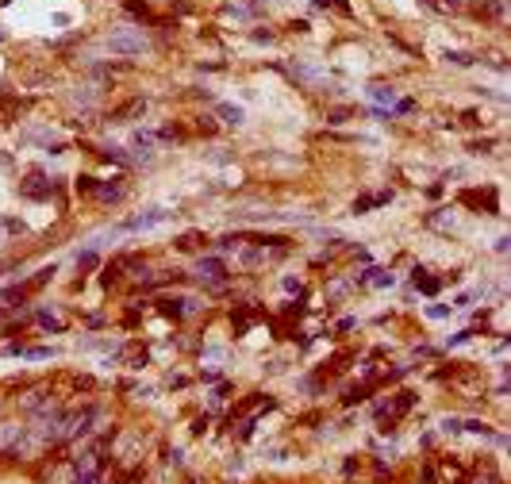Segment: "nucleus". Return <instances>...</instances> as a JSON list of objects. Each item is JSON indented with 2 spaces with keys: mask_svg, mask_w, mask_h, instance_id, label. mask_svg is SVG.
<instances>
[{
  "mask_svg": "<svg viewBox=\"0 0 511 484\" xmlns=\"http://www.w3.org/2000/svg\"><path fill=\"white\" fill-rule=\"evenodd\" d=\"M200 277H204V281H223L227 277L223 261H219V258H204V261H200Z\"/></svg>",
  "mask_w": 511,
  "mask_h": 484,
  "instance_id": "f257e3e1",
  "label": "nucleus"
},
{
  "mask_svg": "<svg viewBox=\"0 0 511 484\" xmlns=\"http://www.w3.org/2000/svg\"><path fill=\"white\" fill-rule=\"evenodd\" d=\"M112 50H119V54H139V50H143V39H134V35H112Z\"/></svg>",
  "mask_w": 511,
  "mask_h": 484,
  "instance_id": "f03ea898",
  "label": "nucleus"
},
{
  "mask_svg": "<svg viewBox=\"0 0 511 484\" xmlns=\"http://www.w3.org/2000/svg\"><path fill=\"white\" fill-rule=\"evenodd\" d=\"M23 192H27V196H35V200H43V196H50V185H46L43 173H35V177L23 185Z\"/></svg>",
  "mask_w": 511,
  "mask_h": 484,
  "instance_id": "7ed1b4c3",
  "label": "nucleus"
},
{
  "mask_svg": "<svg viewBox=\"0 0 511 484\" xmlns=\"http://www.w3.org/2000/svg\"><path fill=\"white\" fill-rule=\"evenodd\" d=\"M139 112H143V100H131L116 112V123H131V116H139Z\"/></svg>",
  "mask_w": 511,
  "mask_h": 484,
  "instance_id": "20e7f679",
  "label": "nucleus"
},
{
  "mask_svg": "<svg viewBox=\"0 0 511 484\" xmlns=\"http://www.w3.org/2000/svg\"><path fill=\"white\" fill-rule=\"evenodd\" d=\"M219 116H223V123H242V108H234V104H219Z\"/></svg>",
  "mask_w": 511,
  "mask_h": 484,
  "instance_id": "39448f33",
  "label": "nucleus"
},
{
  "mask_svg": "<svg viewBox=\"0 0 511 484\" xmlns=\"http://www.w3.org/2000/svg\"><path fill=\"white\" fill-rule=\"evenodd\" d=\"M97 192H100V200H119L123 196V185H100Z\"/></svg>",
  "mask_w": 511,
  "mask_h": 484,
  "instance_id": "423d86ee",
  "label": "nucleus"
},
{
  "mask_svg": "<svg viewBox=\"0 0 511 484\" xmlns=\"http://www.w3.org/2000/svg\"><path fill=\"white\" fill-rule=\"evenodd\" d=\"M415 288H427V292H439V281H434V277H415Z\"/></svg>",
  "mask_w": 511,
  "mask_h": 484,
  "instance_id": "0eeeda50",
  "label": "nucleus"
},
{
  "mask_svg": "<svg viewBox=\"0 0 511 484\" xmlns=\"http://www.w3.org/2000/svg\"><path fill=\"white\" fill-rule=\"evenodd\" d=\"M197 242H200V234H185V239H177V246L181 250H197Z\"/></svg>",
  "mask_w": 511,
  "mask_h": 484,
  "instance_id": "6e6552de",
  "label": "nucleus"
},
{
  "mask_svg": "<svg viewBox=\"0 0 511 484\" xmlns=\"http://www.w3.org/2000/svg\"><path fill=\"white\" fill-rule=\"evenodd\" d=\"M77 265H81V269H92V265H97V254H81Z\"/></svg>",
  "mask_w": 511,
  "mask_h": 484,
  "instance_id": "1a4fd4ad",
  "label": "nucleus"
},
{
  "mask_svg": "<svg viewBox=\"0 0 511 484\" xmlns=\"http://www.w3.org/2000/svg\"><path fill=\"white\" fill-rule=\"evenodd\" d=\"M488 12H492L496 19H503V0H488Z\"/></svg>",
  "mask_w": 511,
  "mask_h": 484,
  "instance_id": "9d476101",
  "label": "nucleus"
},
{
  "mask_svg": "<svg viewBox=\"0 0 511 484\" xmlns=\"http://www.w3.org/2000/svg\"><path fill=\"white\" fill-rule=\"evenodd\" d=\"M465 4H469V0H442V8H450V12H461Z\"/></svg>",
  "mask_w": 511,
  "mask_h": 484,
  "instance_id": "9b49d317",
  "label": "nucleus"
},
{
  "mask_svg": "<svg viewBox=\"0 0 511 484\" xmlns=\"http://www.w3.org/2000/svg\"><path fill=\"white\" fill-rule=\"evenodd\" d=\"M373 97L377 100H396V92L392 89H373Z\"/></svg>",
  "mask_w": 511,
  "mask_h": 484,
  "instance_id": "f8f14e48",
  "label": "nucleus"
},
{
  "mask_svg": "<svg viewBox=\"0 0 511 484\" xmlns=\"http://www.w3.org/2000/svg\"><path fill=\"white\" fill-rule=\"evenodd\" d=\"M346 116H350V108H339V112H331V123H342Z\"/></svg>",
  "mask_w": 511,
  "mask_h": 484,
  "instance_id": "ddd939ff",
  "label": "nucleus"
}]
</instances>
